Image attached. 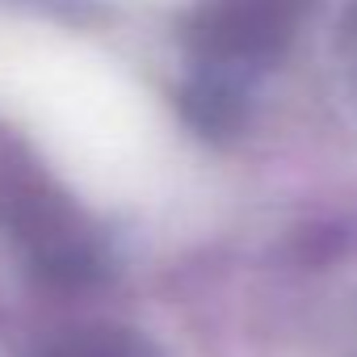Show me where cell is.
Here are the masks:
<instances>
[{"instance_id": "6da1fadb", "label": "cell", "mask_w": 357, "mask_h": 357, "mask_svg": "<svg viewBox=\"0 0 357 357\" xmlns=\"http://www.w3.org/2000/svg\"><path fill=\"white\" fill-rule=\"evenodd\" d=\"M303 13L307 0H202L185 22V47L198 72L248 84L290 51Z\"/></svg>"}, {"instance_id": "7a4b0ae2", "label": "cell", "mask_w": 357, "mask_h": 357, "mask_svg": "<svg viewBox=\"0 0 357 357\" xmlns=\"http://www.w3.org/2000/svg\"><path fill=\"white\" fill-rule=\"evenodd\" d=\"M0 223H5L34 269L55 286H89L101 278V244L80 215L30 168L0 176Z\"/></svg>"}, {"instance_id": "3957f363", "label": "cell", "mask_w": 357, "mask_h": 357, "mask_svg": "<svg viewBox=\"0 0 357 357\" xmlns=\"http://www.w3.org/2000/svg\"><path fill=\"white\" fill-rule=\"evenodd\" d=\"M181 109L190 118L194 130H202L206 139H231L236 130H244L248 118V93L240 80L219 76V72H194V80L181 93Z\"/></svg>"}, {"instance_id": "277c9868", "label": "cell", "mask_w": 357, "mask_h": 357, "mask_svg": "<svg viewBox=\"0 0 357 357\" xmlns=\"http://www.w3.org/2000/svg\"><path fill=\"white\" fill-rule=\"evenodd\" d=\"M51 357H139V344H135L126 332L93 328V332H76V336H68Z\"/></svg>"}, {"instance_id": "5b68a950", "label": "cell", "mask_w": 357, "mask_h": 357, "mask_svg": "<svg viewBox=\"0 0 357 357\" xmlns=\"http://www.w3.org/2000/svg\"><path fill=\"white\" fill-rule=\"evenodd\" d=\"M349 43H353V55H357V9H353V22H349Z\"/></svg>"}]
</instances>
